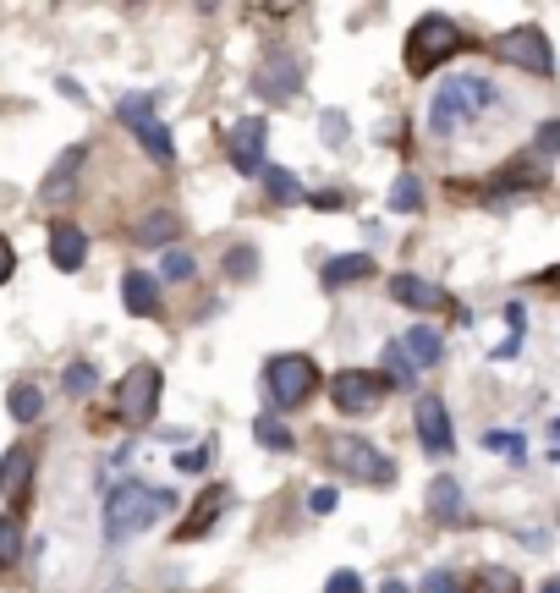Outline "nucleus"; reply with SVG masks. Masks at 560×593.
<instances>
[{
  "mask_svg": "<svg viewBox=\"0 0 560 593\" xmlns=\"http://www.w3.org/2000/svg\"><path fill=\"white\" fill-rule=\"evenodd\" d=\"M176 467H182V472H198V467H209V445H204V451H182V456H176Z\"/></svg>",
  "mask_w": 560,
  "mask_h": 593,
  "instance_id": "nucleus-37",
  "label": "nucleus"
},
{
  "mask_svg": "<svg viewBox=\"0 0 560 593\" xmlns=\"http://www.w3.org/2000/svg\"><path fill=\"white\" fill-rule=\"evenodd\" d=\"M116 116L127 122V133H133L138 144H144V155H149L155 166H176V144H171L165 122L155 116V100H149V94H122Z\"/></svg>",
  "mask_w": 560,
  "mask_h": 593,
  "instance_id": "nucleus-6",
  "label": "nucleus"
},
{
  "mask_svg": "<svg viewBox=\"0 0 560 593\" xmlns=\"http://www.w3.org/2000/svg\"><path fill=\"white\" fill-rule=\"evenodd\" d=\"M555 440H560V418H555Z\"/></svg>",
  "mask_w": 560,
  "mask_h": 593,
  "instance_id": "nucleus-42",
  "label": "nucleus"
},
{
  "mask_svg": "<svg viewBox=\"0 0 560 593\" xmlns=\"http://www.w3.org/2000/svg\"><path fill=\"white\" fill-rule=\"evenodd\" d=\"M302 67H297V56H286V50H270L264 61H259V72H253V89L264 94V100H292L302 83Z\"/></svg>",
  "mask_w": 560,
  "mask_h": 593,
  "instance_id": "nucleus-11",
  "label": "nucleus"
},
{
  "mask_svg": "<svg viewBox=\"0 0 560 593\" xmlns=\"http://www.w3.org/2000/svg\"><path fill=\"white\" fill-rule=\"evenodd\" d=\"M308 505H313L319 516H324V511H335V489H313V500H308Z\"/></svg>",
  "mask_w": 560,
  "mask_h": 593,
  "instance_id": "nucleus-39",
  "label": "nucleus"
},
{
  "mask_svg": "<svg viewBox=\"0 0 560 593\" xmlns=\"http://www.w3.org/2000/svg\"><path fill=\"white\" fill-rule=\"evenodd\" d=\"M533 155H538V160H549V155H560V116H555V122H538V138H533Z\"/></svg>",
  "mask_w": 560,
  "mask_h": 593,
  "instance_id": "nucleus-32",
  "label": "nucleus"
},
{
  "mask_svg": "<svg viewBox=\"0 0 560 593\" xmlns=\"http://www.w3.org/2000/svg\"><path fill=\"white\" fill-rule=\"evenodd\" d=\"M390 303H401L412 313H434V308H445V292L428 286V281H418V275H396L390 281Z\"/></svg>",
  "mask_w": 560,
  "mask_h": 593,
  "instance_id": "nucleus-16",
  "label": "nucleus"
},
{
  "mask_svg": "<svg viewBox=\"0 0 560 593\" xmlns=\"http://www.w3.org/2000/svg\"><path fill=\"white\" fill-rule=\"evenodd\" d=\"M83 160H89V149H83V144H78V149H67V155H61V160L50 166V176L39 182V198H45V204H61V198L72 193V182H78Z\"/></svg>",
  "mask_w": 560,
  "mask_h": 593,
  "instance_id": "nucleus-14",
  "label": "nucleus"
},
{
  "mask_svg": "<svg viewBox=\"0 0 560 593\" xmlns=\"http://www.w3.org/2000/svg\"><path fill=\"white\" fill-rule=\"evenodd\" d=\"M330 456H335L341 478H357V483H374V489H390L396 483V461L385 451H374L363 434H335L330 440Z\"/></svg>",
  "mask_w": 560,
  "mask_h": 593,
  "instance_id": "nucleus-5",
  "label": "nucleus"
},
{
  "mask_svg": "<svg viewBox=\"0 0 560 593\" xmlns=\"http://www.w3.org/2000/svg\"><path fill=\"white\" fill-rule=\"evenodd\" d=\"M176 231H182V220H176L171 209H149V215L133 226V237H138L144 248H160V242H171Z\"/></svg>",
  "mask_w": 560,
  "mask_h": 593,
  "instance_id": "nucleus-19",
  "label": "nucleus"
},
{
  "mask_svg": "<svg viewBox=\"0 0 560 593\" xmlns=\"http://www.w3.org/2000/svg\"><path fill=\"white\" fill-rule=\"evenodd\" d=\"M171 505H176L171 489H149V483H138V478H122V483L105 494V538L122 544V538L155 527L160 516H171Z\"/></svg>",
  "mask_w": 560,
  "mask_h": 593,
  "instance_id": "nucleus-1",
  "label": "nucleus"
},
{
  "mask_svg": "<svg viewBox=\"0 0 560 593\" xmlns=\"http://www.w3.org/2000/svg\"><path fill=\"white\" fill-rule=\"evenodd\" d=\"M401 346H407V357H412V363H423V368H434V363L445 357V341H439V330H428V324H418Z\"/></svg>",
  "mask_w": 560,
  "mask_h": 593,
  "instance_id": "nucleus-22",
  "label": "nucleus"
},
{
  "mask_svg": "<svg viewBox=\"0 0 560 593\" xmlns=\"http://www.w3.org/2000/svg\"><path fill=\"white\" fill-rule=\"evenodd\" d=\"M50 259H56V270H83V259H89V237L78 231V226H56L50 231Z\"/></svg>",
  "mask_w": 560,
  "mask_h": 593,
  "instance_id": "nucleus-17",
  "label": "nucleus"
},
{
  "mask_svg": "<svg viewBox=\"0 0 560 593\" xmlns=\"http://www.w3.org/2000/svg\"><path fill=\"white\" fill-rule=\"evenodd\" d=\"M494 56H500L505 67H516V72H533V78H549V72H555V50H549V39H544L538 28H511V34H500V39H494Z\"/></svg>",
  "mask_w": 560,
  "mask_h": 593,
  "instance_id": "nucleus-9",
  "label": "nucleus"
},
{
  "mask_svg": "<svg viewBox=\"0 0 560 593\" xmlns=\"http://www.w3.org/2000/svg\"><path fill=\"white\" fill-rule=\"evenodd\" d=\"M423 204V187H418V176H396V187H390V209L396 215H412Z\"/></svg>",
  "mask_w": 560,
  "mask_h": 593,
  "instance_id": "nucleus-29",
  "label": "nucleus"
},
{
  "mask_svg": "<svg viewBox=\"0 0 560 593\" xmlns=\"http://www.w3.org/2000/svg\"><path fill=\"white\" fill-rule=\"evenodd\" d=\"M538 593H560V577H549V582H544V588H538Z\"/></svg>",
  "mask_w": 560,
  "mask_h": 593,
  "instance_id": "nucleus-41",
  "label": "nucleus"
},
{
  "mask_svg": "<svg viewBox=\"0 0 560 593\" xmlns=\"http://www.w3.org/2000/svg\"><path fill=\"white\" fill-rule=\"evenodd\" d=\"M461 45H467V39H461V28H456L450 18H423V23L407 34V72H412V78H428V72L445 67Z\"/></svg>",
  "mask_w": 560,
  "mask_h": 593,
  "instance_id": "nucleus-3",
  "label": "nucleus"
},
{
  "mask_svg": "<svg viewBox=\"0 0 560 593\" xmlns=\"http://www.w3.org/2000/svg\"><path fill=\"white\" fill-rule=\"evenodd\" d=\"M253 434H259V445H264V451H292L286 423H281V418H270V412H264V418H253Z\"/></svg>",
  "mask_w": 560,
  "mask_h": 593,
  "instance_id": "nucleus-28",
  "label": "nucleus"
},
{
  "mask_svg": "<svg viewBox=\"0 0 560 593\" xmlns=\"http://www.w3.org/2000/svg\"><path fill=\"white\" fill-rule=\"evenodd\" d=\"M428 516L445 522V527L461 522V483H456V478H434V483H428Z\"/></svg>",
  "mask_w": 560,
  "mask_h": 593,
  "instance_id": "nucleus-18",
  "label": "nucleus"
},
{
  "mask_svg": "<svg viewBox=\"0 0 560 593\" xmlns=\"http://www.w3.org/2000/svg\"><path fill=\"white\" fill-rule=\"evenodd\" d=\"M226 270L242 281V275H253V270H259V253H253V248H231V264H226Z\"/></svg>",
  "mask_w": 560,
  "mask_h": 593,
  "instance_id": "nucleus-34",
  "label": "nucleus"
},
{
  "mask_svg": "<svg viewBox=\"0 0 560 593\" xmlns=\"http://www.w3.org/2000/svg\"><path fill=\"white\" fill-rule=\"evenodd\" d=\"M122 303H127V313L155 319V313H160V281L144 275V270H127V275H122Z\"/></svg>",
  "mask_w": 560,
  "mask_h": 593,
  "instance_id": "nucleus-15",
  "label": "nucleus"
},
{
  "mask_svg": "<svg viewBox=\"0 0 560 593\" xmlns=\"http://www.w3.org/2000/svg\"><path fill=\"white\" fill-rule=\"evenodd\" d=\"M7 412H12L18 423H39V418H45V390H39V385H12Z\"/></svg>",
  "mask_w": 560,
  "mask_h": 593,
  "instance_id": "nucleus-23",
  "label": "nucleus"
},
{
  "mask_svg": "<svg viewBox=\"0 0 560 593\" xmlns=\"http://www.w3.org/2000/svg\"><path fill=\"white\" fill-rule=\"evenodd\" d=\"M264 187H270L275 204H297V198H302V182H297L292 171H281V166H264Z\"/></svg>",
  "mask_w": 560,
  "mask_h": 593,
  "instance_id": "nucleus-25",
  "label": "nucleus"
},
{
  "mask_svg": "<svg viewBox=\"0 0 560 593\" xmlns=\"http://www.w3.org/2000/svg\"><path fill=\"white\" fill-rule=\"evenodd\" d=\"M23 560V522L7 511V516H0V571H12Z\"/></svg>",
  "mask_w": 560,
  "mask_h": 593,
  "instance_id": "nucleus-24",
  "label": "nucleus"
},
{
  "mask_svg": "<svg viewBox=\"0 0 560 593\" xmlns=\"http://www.w3.org/2000/svg\"><path fill=\"white\" fill-rule=\"evenodd\" d=\"M34 489V451L28 445H12L7 456H0V494H7L12 505H23Z\"/></svg>",
  "mask_w": 560,
  "mask_h": 593,
  "instance_id": "nucleus-13",
  "label": "nucleus"
},
{
  "mask_svg": "<svg viewBox=\"0 0 560 593\" xmlns=\"http://www.w3.org/2000/svg\"><path fill=\"white\" fill-rule=\"evenodd\" d=\"M226 500H231L226 489H209V494L193 505V516L182 522V533H176V538H198V533H209V527H215V516L226 511Z\"/></svg>",
  "mask_w": 560,
  "mask_h": 593,
  "instance_id": "nucleus-20",
  "label": "nucleus"
},
{
  "mask_svg": "<svg viewBox=\"0 0 560 593\" xmlns=\"http://www.w3.org/2000/svg\"><path fill=\"white\" fill-rule=\"evenodd\" d=\"M264 144H270V127L253 116V122H237L231 127V138H226V155H231V166L242 171V176H264Z\"/></svg>",
  "mask_w": 560,
  "mask_h": 593,
  "instance_id": "nucleus-10",
  "label": "nucleus"
},
{
  "mask_svg": "<svg viewBox=\"0 0 560 593\" xmlns=\"http://www.w3.org/2000/svg\"><path fill=\"white\" fill-rule=\"evenodd\" d=\"M346 133H352V122H346L341 111H324V116H319V138H324L330 149H335V144H346Z\"/></svg>",
  "mask_w": 560,
  "mask_h": 593,
  "instance_id": "nucleus-31",
  "label": "nucleus"
},
{
  "mask_svg": "<svg viewBox=\"0 0 560 593\" xmlns=\"http://www.w3.org/2000/svg\"><path fill=\"white\" fill-rule=\"evenodd\" d=\"M324 593H363V582H357V571H335L324 582Z\"/></svg>",
  "mask_w": 560,
  "mask_h": 593,
  "instance_id": "nucleus-36",
  "label": "nucleus"
},
{
  "mask_svg": "<svg viewBox=\"0 0 560 593\" xmlns=\"http://www.w3.org/2000/svg\"><path fill=\"white\" fill-rule=\"evenodd\" d=\"M418 440H423L428 456H450V451H456V440H450V418H445V401H439L434 390L418 396Z\"/></svg>",
  "mask_w": 560,
  "mask_h": 593,
  "instance_id": "nucleus-12",
  "label": "nucleus"
},
{
  "mask_svg": "<svg viewBox=\"0 0 560 593\" xmlns=\"http://www.w3.org/2000/svg\"><path fill=\"white\" fill-rule=\"evenodd\" d=\"M379 593H412V588H407V582H396V577H390V582H385V588H379Z\"/></svg>",
  "mask_w": 560,
  "mask_h": 593,
  "instance_id": "nucleus-40",
  "label": "nucleus"
},
{
  "mask_svg": "<svg viewBox=\"0 0 560 593\" xmlns=\"http://www.w3.org/2000/svg\"><path fill=\"white\" fill-rule=\"evenodd\" d=\"M374 275V259L368 253H346V259H330L324 264V286H352V281H368Z\"/></svg>",
  "mask_w": 560,
  "mask_h": 593,
  "instance_id": "nucleus-21",
  "label": "nucleus"
},
{
  "mask_svg": "<svg viewBox=\"0 0 560 593\" xmlns=\"http://www.w3.org/2000/svg\"><path fill=\"white\" fill-rule=\"evenodd\" d=\"M12 270H18V253H12V242H7V237H0V286L12 281Z\"/></svg>",
  "mask_w": 560,
  "mask_h": 593,
  "instance_id": "nucleus-38",
  "label": "nucleus"
},
{
  "mask_svg": "<svg viewBox=\"0 0 560 593\" xmlns=\"http://www.w3.org/2000/svg\"><path fill=\"white\" fill-rule=\"evenodd\" d=\"M423 593H461V582H456L450 571H428V577H423Z\"/></svg>",
  "mask_w": 560,
  "mask_h": 593,
  "instance_id": "nucleus-35",
  "label": "nucleus"
},
{
  "mask_svg": "<svg viewBox=\"0 0 560 593\" xmlns=\"http://www.w3.org/2000/svg\"><path fill=\"white\" fill-rule=\"evenodd\" d=\"M94 385H100V368L94 363H67V374H61V390L67 396H94Z\"/></svg>",
  "mask_w": 560,
  "mask_h": 593,
  "instance_id": "nucleus-26",
  "label": "nucleus"
},
{
  "mask_svg": "<svg viewBox=\"0 0 560 593\" xmlns=\"http://www.w3.org/2000/svg\"><path fill=\"white\" fill-rule=\"evenodd\" d=\"M385 379L390 385H412V357L401 341H385Z\"/></svg>",
  "mask_w": 560,
  "mask_h": 593,
  "instance_id": "nucleus-27",
  "label": "nucleus"
},
{
  "mask_svg": "<svg viewBox=\"0 0 560 593\" xmlns=\"http://www.w3.org/2000/svg\"><path fill=\"white\" fill-rule=\"evenodd\" d=\"M155 407H160V368L155 363H133L127 379H122V390H116V418L133 423V429H144L155 418Z\"/></svg>",
  "mask_w": 560,
  "mask_h": 593,
  "instance_id": "nucleus-8",
  "label": "nucleus"
},
{
  "mask_svg": "<svg viewBox=\"0 0 560 593\" xmlns=\"http://www.w3.org/2000/svg\"><path fill=\"white\" fill-rule=\"evenodd\" d=\"M385 396H390V379H385V374H368V368H341L335 385H330V401H335L346 418H368V412H379Z\"/></svg>",
  "mask_w": 560,
  "mask_h": 593,
  "instance_id": "nucleus-7",
  "label": "nucleus"
},
{
  "mask_svg": "<svg viewBox=\"0 0 560 593\" xmlns=\"http://www.w3.org/2000/svg\"><path fill=\"white\" fill-rule=\"evenodd\" d=\"M483 445H489V451H500V456H511V461H522V451H527V445H522V434H511V429H489V434H483Z\"/></svg>",
  "mask_w": 560,
  "mask_h": 593,
  "instance_id": "nucleus-30",
  "label": "nucleus"
},
{
  "mask_svg": "<svg viewBox=\"0 0 560 593\" xmlns=\"http://www.w3.org/2000/svg\"><path fill=\"white\" fill-rule=\"evenodd\" d=\"M264 390H270V407H281V412L302 407V401L319 390V368H313V357H297V352L270 357V363H264Z\"/></svg>",
  "mask_w": 560,
  "mask_h": 593,
  "instance_id": "nucleus-4",
  "label": "nucleus"
},
{
  "mask_svg": "<svg viewBox=\"0 0 560 593\" xmlns=\"http://www.w3.org/2000/svg\"><path fill=\"white\" fill-rule=\"evenodd\" d=\"M549 281H555V286H560V270H555V275H549Z\"/></svg>",
  "mask_w": 560,
  "mask_h": 593,
  "instance_id": "nucleus-43",
  "label": "nucleus"
},
{
  "mask_svg": "<svg viewBox=\"0 0 560 593\" xmlns=\"http://www.w3.org/2000/svg\"><path fill=\"white\" fill-rule=\"evenodd\" d=\"M187 275H193V253L171 248V253H165V281H187Z\"/></svg>",
  "mask_w": 560,
  "mask_h": 593,
  "instance_id": "nucleus-33",
  "label": "nucleus"
},
{
  "mask_svg": "<svg viewBox=\"0 0 560 593\" xmlns=\"http://www.w3.org/2000/svg\"><path fill=\"white\" fill-rule=\"evenodd\" d=\"M483 105H494V83L489 78H450L434 89V105H428V133L434 138H450L467 116H478Z\"/></svg>",
  "mask_w": 560,
  "mask_h": 593,
  "instance_id": "nucleus-2",
  "label": "nucleus"
}]
</instances>
